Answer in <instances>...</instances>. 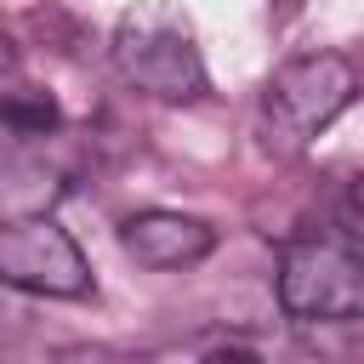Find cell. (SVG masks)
I'll return each instance as SVG.
<instances>
[{
  "instance_id": "obj_7",
  "label": "cell",
  "mask_w": 364,
  "mask_h": 364,
  "mask_svg": "<svg viewBox=\"0 0 364 364\" xmlns=\"http://www.w3.org/2000/svg\"><path fill=\"white\" fill-rule=\"evenodd\" d=\"M347 228H353V239H364V171L347 188Z\"/></svg>"
},
{
  "instance_id": "obj_3",
  "label": "cell",
  "mask_w": 364,
  "mask_h": 364,
  "mask_svg": "<svg viewBox=\"0 0 364 364\" xmlns=\"http://www.w3.org/2000/svg\"><path fill=\"white\" fill-rule=\"evenodd\" d=\"M279 307L301 324H358L364 318V256L330 239H296L279 256Z\"/></svg>"
},
{
  "instance_id": "obj_4",
  "label": "cell",
  "mask_w": 364,
  "mask_h": 364,
  "mask_svg": "<svg viewBox=\"0 0 364 364\" xmlns=\"http://www.w3.org/2000/svg\"><path fill=\"white\" fill-rule=\"evenodd\" d=\"M0 284L28 296H85L91 267L51 216H11L0 222Z\"/></svg>"
},
{
  "instance_id": "obj_6",
  "label": "cell",
  "mask_w": 364,
  "mask_h": 364,
  "mask_svg": "<svg viewBox=\"0 0 364 364\" xmlns=\"http://www.w3.org/2000/svg\"><path fill=\"white\" fill-rule=\"evenodd\" d=\"M57 102L46 97V91H6L0 97V131H11V136H46V131H57Z\"/></svg>"
},
{
  "instance_id": "obj_8",
  "label": "cell",
  "mask_w": 364,
  "mask_h": 364,
  "mask_svg": "<svg viewBox=\"0 0 364 364\" xmlns=\"http://www.w3.org/2000/svg\"><path fill=\"white\" fill-rule=\"evenodd\" d=\"M199 364H262L250 347H216V353H205Z\"/></svg>"
},
{
  "instance_id": "obj_2",
  "label": "cell",
  "mask_w": 364,
  "mask_h": 364,
  "mask_svg": "<svg viewBox=\"0 0 364 364\" xmlns=\"http://www.w3.org/2000/svg\"><path fill=\"white\" fill-rule=\"evenodd\" d=\"M353 91H358V74H353L347 57H336V51L290 57L284 68H273V80L262 91L267 148H279V154L313 148V136L336 125V114L353 102Z\"/></svg>"
},
{
  "instance_id": "obj_1",
  "label": "cell",
  "mask_w": 364,
  "mask_h": 364,
  "mask_svg": "<svg viewBox=\"0 0 364 364\" xmlns=\"http://www.w3.org/2000/svg\"><path fill=\"white\" fill-rule=\"evenodd\" d=\"M114 68L125 85L159 97V102H193L205 97V57L193 40V23L176 0H136L114 23Z\"/></svg>"
},
{
  "instance_id": "obj_5",
  "label": "cell",
  "mask_w": 364,
  "mask_h": 364,
  "mask_svg": "<svg viewBox=\"0 0 364 364\" xmlns=\"http://www.w3.org/2000/svg\"><path fill=\"white\" fill-rule=\"evenodd\" d=\"M119 250L142 267H193L216 250V228L182 210H142L119 222Z\"/></svg>"
},
{
  "instance_id": "obj_9",
  "label": "cell",
  "mask_w": 364,
  "mask_h": 364,
  "mask_svg": "<svg viewBox=\"0 0 364 364\" xmlns=\"http://www.w3.org/2000/svg\"><path fill=\"white\" fill-rule=\"evenodd\" d=\"M11 63H17V51H11V40L0 34V74H11Z\"/></svg>"
}]
</instances>
